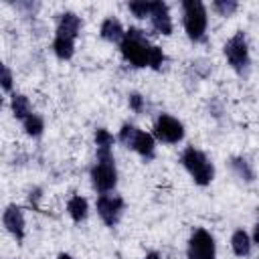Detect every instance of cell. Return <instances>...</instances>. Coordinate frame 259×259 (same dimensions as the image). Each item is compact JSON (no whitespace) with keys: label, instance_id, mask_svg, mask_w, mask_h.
Segmentation results:
<instances>
[{"label":"cell","instance_id":"11","mask_svg":"<svg viewBox=\"0 0 259 259\" xmlns=\"http://www.w3.org/2000/svg\"><path fill=\"white\" fill-rule=\"evenodd\" d=\"M150 22L152 28L160 34H172V18L168 12V6L164 2H152V12H150Z\"/></svg>","mask_w":259,"mask_h":259},{"label":"cell","instance_id":"7","mask_svg":"<svg viewBox=\"0 0 259 259\" xmlns=\"http://www.w3.org/2000/svg\"><path fill=\"white\" fill-rule=\"evenodd\" d=\"M186 255H188V259H214L217 245H214L212 235L206 229H194L188 239Z\"/></svg>","mask_w":259,"mask_h":259},{"label":"cell","instance_id":"19","mask_svg":"<svg viewBox=\"0 0 259 259\" xmlns=\"http://www.w3.org/2000/svg\"><path fill=\"white\" fill-rule=\"evenodd\" d=\"M22 127H24V132H26L28 136L38 138V136L42 134V130H45V121H42V117H40V115L30 113V115L22 121Z\"/></svg>","mask_w":259,"mask_h":259},{"label":"cell","instance_id":"15","mask_svg":"<svg viewBox=\"0 0 259 259\" xmlns=\"http://www.w3.org/2000/svg\"><path fill=\"white\" fill-rule=\"evenodd\" d=\"M231 249L237 257H247L251 253V239L243 229H237L231 237Z\"/></svg>","mask_w":259,"mask_h":259},{"label":"cell","instance_id":"21","mask_svg":"<svg viewBox=\"0 0 259 259\" xmlns=\"http://www.w3.org/2000/svg\"><path fill=\"white\" fill-rule=\"evenodd\" d=\"M95 144H97V150H111L113 136L105 127H97L95 130Z\"/></svg>","mask_w":259,"mask_h":259},{"label":"cell","instance_id":"16","mask_svg":"<svg viewBox=\"0 0 259 259\" xmlns=\"http://www.w3.org/2000/svg\"><path fill=\"white\" fill-rule=\"evenodd\" d=\"M10 107H12L14 117H16V119H20V121H24V119L32 113L30 101H28V97H26V95H22V93H14V95H12V99H10Z\"/></svg>","mask_w":259,"mask_h":259},{"label":"cell","instance_id":"22","mask_svg":"<svg viewBox=\"0 0 259 259\" xmlns=\"http://www.w3.org/2000/svg\"><path fill=\"white\" fill-rule=\"evenodd\" d=\"M130 12L136 16V18H150V12H152V2H130Z\"/></svg>","mask_w":259,"mask_h":259},{"label":"cell","instance_id":"14","mask_svg":"<svg viewBox=\"0 0 259 259\" xmlns=\"http://www.w3.org/2000/svg\"><path fill=\"white\" fill-rule=\"evenodd\" d=\"M87 210H89V204H87V198L81 196V194H75L69 198L67 202V212L69 217L75 221V223H81L87 219Z\"/></svg>","mask_w":259,"mask_h":259},{"label":"cell","instance_id":"23","mask_svg":"<svg viewBox=\"0 0 259 259\" xmlns=\"http://www.w3.org/2000/svg\"><path fill=\"white\" fill-rule=\"evenodd\" d=\"M127 103H130V107H132L134 111H138V113L144 109V97H142L140 93H130Z\"/></svg>","mask_w":259,"mask_h":259},{"label":"cell","instance_id":"6","mask_svg":"<svg viewBox=\"0 0 259 259\" xmlns=\"http://www.w3.org/2000/svg\"><path fill=\"white\" fill-rule=\"evenodd\" d=\"M225 57L229 61V65L237 71V73H243L249 65V47H247V38L245 34L239 30L235 32L227 42H225Z\"/></svg>","mask_w":259,"mask_h":259},{"label":"cell","instance_id":"10","mask_svg":"<svg viewBox=\"0 0 259 259\" xmlns=\"http://www.w3.org/2000/svg\"><path fill=\"white\" fill-rule=\"evenodd\" d=\"M2 223H4L6 231H8L16 241H22V239H24V212H22L20 206L8 204L6 210L2 212Z\"/></svg>","mask_w":259,"mask_h":259},{"label":"cell","instance_id":"25","mask_svg":"<svg viewBox=\"0 0 259 259\" xmlns=\"http://www.w3.org/2000/svg\"><path fill=\"white\" fill-rule=\"evenodd\" d=\"M253 241L259 245V221L255 223V229H253Z\"/></svg>","mask_w":259,"mask_h":259},{"label":"cell","instance_id":"8","mask_svg":"<svg viewBox=\"0 0 259 259\" xmlns=\"http://www.w3.org/2000/svg\"><path fill=\"white\" fill-rule=\"evenodd\" d=\"M154 136L164 144H178L184 138V125L168 113H160L154 121Z\"/></svg>","mask_w":259,"mask_h":259},{"label":"cell","instance_id":"13","mask_svg":"<svg viewBox=\"0 0 259 259\" xmlns=\"http://www.w3.org/2000/svg\"><path fill=\"white\" fill-rule=\"evenodd\" d=\"M99 32H101V36H103L105 40H109V42H119V45H121V40H123V36H125V30H123L121 22H119L117 18H113V16H109V18H105V20L101 22Z\"/></svg>","mask_w":259,"mask_h":259},{"label":"cell","instance_id":"18","mask_svg":"<svg viewBox=\"0 0 259 259\" xmlns=\"http://www.w3.org/2000/svg\"><path fill=\"white\" fill-rule=\"evenodd\" d=\"M53 51L61 61H69L75 53V40L71 38H63V36H55L53 40Z\"/></svg>","mask_w":259,"mask_h":259},{"label":"cell","instance_id":"17","mask_svg":"<svg viewBox=\"0 0 259 259\" xmlns=\"http://www.w3.org/2000/svg\"><path fill=\"white\" fill-rule=\"evenodd\" d=\"M231 168H233V172H235L241 180H245V182H251V180L255 178V172H253L251 164H249L247 158H243V156L231 158Z\"/></svg>","mask_w":259,"mask_h":259},{"label":"cell","instance_id":"4","mask_svg":"<svg viewBox=\"0 0 259 259\" xmlns=\"http://www.w3.org/2000/svg\"><path fill=\"white\" fill-rule=\"evenodd\" d=\"M119 142L125 146V148H132L134 152H138L142 158L146 160H152L154 154H156V142H154V136L132 125V123H123L121 130H119Z\"/></svg>","mask_w":259,"mask_h":259},{"label":"cell","instance_id":"9","mask_svg":"<svg viewBox=\"0 0 259 259\" xmlns=\"http://www.w3.org/2000/svg\"><path fill=\"white\" fill-rule=\"evenodd\" d=\"M123 206H125L123 198L115 192H105V194H99L97 198V212L107 227H115L119 223Z\"/></svg>","mask_w":259,"mask_h":259},{"label":"cell","instance_id":"3","mask_svg":"<svg viewBox=\"0 0 259 259\" xmlns=\"http://www.w3.org/2000/svg\"><path fill=\"white\" fill-rule=\"evenodd\" d=\"M180 162H182V166L188 170V174L192 176V180H194L198 186H206V184L212 182V178H214V166H212V162L206 158L204 152L196 150L194 146H188V148L182 152Z\"/></svg>","mask_w":259,"mask_h":259},{"label":"cell","instance_id":"27","mask_svg":"<svg viewBox=\"0 0 259 259\" xmlns=\"http://www.w3.org/2000/svg\"><path fill=\"white\" fill-rule=\"evenodd\" d=\"M57 259H73V257H71V255H67V253H61Z\"/></svg>","mask_w":259,"mask_h":259},{"label":"cell","instance_id":"5","mask_svg":"<svg viewBox=\"0 0 259 259\" xmlns=\"http://www.w3.org/2000/svg\"><path fill=\"white\" fill-rule=\"evenodd\" d=\"M182 12H184V30L190 40L198 42L204 38L206 32V8L200 0H184L182 2Z\"/></svg>","mask_w":259,"mask_h":259},{"label":"cell","instance_id":"2","mask_svg":"<svg viewBox=\"0 0 259 259\" xmlns=\"http://www.w3.org/2000/svg\"><path fill=\"white\" fill-rule=\"evenodd\" d=\"M91 184L99 194L111 192L117 184V168L111 150H97V160L91 168Z\"/></svg>","mask_w":259,"mask_h":259},{"label":"cell","instance_id":"12","mask_svg":"<svg viewBox=\"0 0 259 259\" xmlns=\"http://www.w3.org/2000/svg\"><path fill=\"white\" fill-rule=\"evenodd\" d=\"M79 30H81V18L75 12H63L59 16V24H57V34L55 36H63V38L75 40Z\"/></svg>","mask_w":259,"mask_h":259},{"label":"cell","instance_id":"20","mask_svg":"<svg viewBox=\"0 0 259 259\" xmlns=\"http://www.w3.org/2000/svg\"><path fill=\"white\" fill-rule=\"evenodd\" d=\"M237 8H239V4L235 0H214L212 2V10L221 16H231Z\"/></svg>","mask_w":259,"mask_h":259},{"label":"cell","instance_id":"26","mask_svg":"<svg viewBox=\"0 0 259 259\" xmlns=\"http://www.w3.org/2000/svg\"><path fill=\"white\" fill-rule=\"evenodd\" d=\"M144 259H162V257H160L158 253H154V251H152V253H148V255H146Z\"/></svg>","mask_w":259,"mask_h":259},{"label":"cell","instance_id":"1","mask_svg":"<svg viewBox=\"0 0 259 259\" xmlns=\"http://www.w3.org/2000/svg\"><path fill=\"white\" fill-rule=\"evenodd\" d=\"M119 51L123 55V59L134 65V67H152V69H160L164 63V51L156 45H152L146 34L140 28L130 26L125 30V36L119 45Z\"/></svg>","mask_w":259,"mask_h":259},{"label":"cell","instance_id":"24","mask_svg":"<svg viewBox=\"0 0 259 259\" xmlns=\"http://www.w3.org/2000/svg\"><path fill=\"white\" fill-rule=\"evenodd\" d=\"M2 89L4 91L12 89V71L8 65H2Z\"/></svg>","mask_w":259,"mask_h":259}]
</instances>
